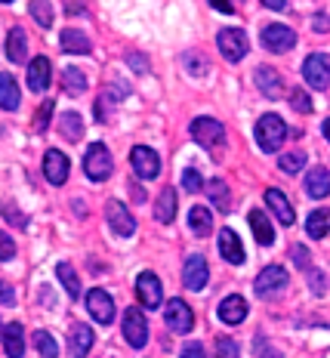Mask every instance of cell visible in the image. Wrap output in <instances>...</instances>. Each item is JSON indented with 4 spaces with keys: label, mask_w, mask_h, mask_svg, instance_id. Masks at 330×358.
Masks as SVG:
<instances>
[{
    "label": "cell",
    "mask_w": 330,
    "mask_h": 358,
    "mask_svg": "<svg viewBox=\"0 0 330 358\" xmlns=\"http://www.w3.org/2000/svg\"><path fill=\"white\" fill-rule=\"evenodd\" d=\"M306 195L309 198H327L330 195V170L312 167L306 173Z\"/></svg>",
    "instance_id": "20"
},
{
    "label": "cell",
    "mask_w": 330,
    "mask_h": 358,
    "mask_svg": "<svg viewBox=\"0 0 330 358\" xmlns=\"http://www.w3.org/2000/svg\"><path fill=\"white\" fill-rule=\"evenodd\" d=\"M34 349H37L41 355H47V358H56V355H59L56 343H52V337H50L47 331H37V334H34Z\"/></svg>",
    "instance_id": "36"
},
{
    "label": "cell",
    "mask_w": 330,
    "mask_h": 358,
    "mask_svg": "<svg viewBox=\"0 0 330 358\" xmlns=\"http://www.w3.org/2000/svg\"><path fill=\"white\" fill-rule=\"evenodd\" d=\"M50 115H52V102H43V106H41V111H37V121H34V127H37V130H47V124H50Z\"/></svg>",
    "instance_id": "44"
},
{
    "label": "cell",
    "mask_w": 330,
    "mask_h": 358,
    "mask_svg": "<svg viewBox=\"0 0 330 358\" xmlns=\"http://www.w3.org/2000/svg\"><path fill=\"white\" fill-rule=\"evenodd\" d=\"M207 195L213 201L216 207H220L222 213L231 210V198H229V185L222 182V179H213V182H207Z\"/></svg>",
    "instance_id": "32"
},
{
    "label": "cell",
    "mask_w": 330,
    "mask_h": 358,
    "mask_svg": "<svg viewBox=\"0 0 330 358\" xmlns=\"http://www.w3.org/2000/svg\"><path fill=\"white\" fill-rule=\"evenodd\" d=\"M0 303H3V306H13V303H16V294H13V287L6 285V281H0Z\"/></svg>",
    "instance_id": "45"
},
{
    "label": "cell",
    "mask_w": 330,
    "mask_h": 358,
    "mask_svg": "<svg viewBox=\"0 0 330 358\" xmlns=\"http://www.w3.org/2000/svg\"><path fill=\"white\" fill-rule=\"evenodd\" d=\"M124 340L130 343L133 349H142L148 343V322L136 306H130V309L124 312Z\"/></svg>",
    "instance_id": "5"
},
{
    "label": "cell",
    "mask_w": 330,
    "mask_h": 358,
    "mask_svg": "<svg viewBox=\"0 0 330 358\" xmlns=\"http://www.w3.org/2000/svg\"><path fill=\"white\" fill-rule=\"evenodd\" d=\"M69 158H65L59 148H50L47 155H43V176L50 179L52 185H62L65 179H69Z\"/></svg>",
    "instance_id": "15"
},
{
    "label": "cell",
    "mask_w": 330,
    "mask_h": 358,
    "mask_svg": "<svg viewBox=\"0 0 330 358\" xmlns=\"http://www.w3.org/2000/svg\"><path fill=\"white\" fill-rule=\"evenodd\" d=\"M173 216H176V189H164L161 195H157V204H155V220L170 226Z\"/></svg>",
    "instance_id": "27"
},
{
    "label": "cell",
    "mask_w": 330,
    "mask_h": 358,
    "mask_svg": "<svg viewBox=\"0 0 330 358\" xmlns=\"http://www.w3.org/2000/svg\"><path fill=\"white\" fill-rule=\"evenodd\" d=\"M303 78L312 90H327L330 87V56L324 53H312L303 62Z\"/></svg>",
    "instance_id": "4"
},
{
    "label": "cell",
    "mask_w": 330,
    "mask_h": 358,
    "mask_svg": "<svg viewBox=\"0 0 330 358\" xmlns=\"http://www.w3.org/2000/svg\"><path fill=\"white\" fill-rule=\"evenodd\" d=\"M127 62H130V65H136V71H139V74H145V71H148L145 56H139V53H130V56H127Z\"/></svg>",
    "instance_id": "46"
},
{
    "label": "cell",
    "mask_w": 330,
    "mask_h": 358,
    "mask_svg": "<svg viewBox=\"0 0 330 358\" xmlns=\"http://www.w3.org/2000/svg\"><path fill=\"white\" fill-rule=\"evenodd\" d=\"M182 355H194V358H201V355H204V346H201V343H189V346H185L182 349Z\"/></svg>",
    "instance_id": "49"
},
{
    "label": "cell",
    "mask_w": 330,
    "mask_h": 358,
    "mask_svg": "<svg viewBox=\"0 0 330 358\" xmlns=\"http://www.w3.org/2000/svg\"><path fill=\"white\" fill-rule=\"evenodd\" d=\"M31 16L41 28H50L52 25V6L50 0H31Z\"/></svg>",
    "instance_id": "35"
},
{
    "label": "cell",
    "mask_w": 330,
    "mask_h": 358,
    "mask_svg": "<svg viewBox=\"0 0 330 358\" xmlns=\"http://www.w3.org/2000/svg\"><path fill=\"white\" fill-rule=\"evenodd\" d=\"M321 133H324V136H327V143H330V117H327L324 124H321Z\"/></svg>",
    "instance_id": "53"
},
{
    "label": "cell",
    "mask_w": 330,
    "mask_h": 358,
    "mask_svg": "<svg viewBox=\"0 0 330 358\" xmlns=\"http://www.w3.org/2000/svg\"><path fill=\"white\" fill-rule=\"evenodd\" d=\"M287 268L284 266H266L262 272L257 275V294L259 296H272V294H278V290H284L287 287Z\"/></svg>",
    "instance_id": "10"
},
{
    "label": "cell",
    "mask_w": 330,
    "mask_h": 358,
    "mask_svg": "<svg viewBox=\"0 0 330 358\" xmlns=\"http://www.w3.org/2000/svg\"><path fill=\"white\" fill-rule=\"evenodd\" d=\"M164 322H167V327L173 334H189L194 327V315L189 309V303L182 300H170L167 303V312H164Z\"/></svg>",
    "instance_id": "11"
},
{
    "label": "cell",
    "mask_w": 330,
    "mask_h": 358,
    "mask_svg": "<svg viewBox=\"0 0 330 358\" xmlns=\"http://www.w3.org/2000/svg\"><path fill=\"white\" fill-rule=\"evenodd\" d=\"M0 3H13V0H0Z\"/></svg>",
    "instance_id": "54"
},
{
    "label": "cell",
    "mask_w": 330,
    "mask_h": 358,
    "mask_svg": "<svg viewBox=\"0 0 330 358\" xmlns=\"http://www.w3.org/2000/svg\"><path fill=\"white\" fill-rule=\"evenodd\" d=\"M266 204H268V210H272L275 216L281 220V226H294V207H290V201L284 198V192H278V189H268L266 192Z\"/></svg>",
    "instance_id": "19"
},
{
    "label": "cell",
    "mask_w": 330,
    "mask_h": 358,
    "mask_svg": "<svg viewBox=\"0 0 330 358\" xmlns=\"http://www.w3.org/2000/svg\"><path fill=\"white\" fill-rule=\"evenodd\" d=\"M3 346H6V355H10V358H22V355H25V331H22L19 322H13V324L3 327Z\"/></svg>",
    "instance_id": "23"
},
{
    "label": "cell",
    "mask_w": 330,
    "mask_h": 358,
    "mask_svg": "<svg viewBox=\"0 0 330 358\" xmlns=\"http://www.w3.org/2000/svg\"><path fill=\"white\" fill-rule=\"evenodd\" d=\"M216 43H220V53L229 59V62H241L247 56V50H250V43H247V34L241 28H222L220 34H216Z\"/></svg>",
    "instance_id": "3"
},
{
    "label": "cell",
    "mask_w": 330,
    "mask_h": 358,
    "mask_svg": "<svg viewBox=\"0 0 330 358\" xmlns=\"http://www.w3.org/2000/svg\"><path fill=\"white\" fill-rule=\"evenodd\" d=\"M189 229L198 238L210 235V229H213V216H210L207 207H192V210H189Z\"/></svg>",
    "instance_id": "29"
},
{
    "label": "cell",
    "mask_w": 330,
    "mask_h": 358,
    "mask_svg": "<svg viewBox=\"0 0 330 358\" xmlns=\"http://www.w3.org/2000/svg\"><path fill=\"white\" fill-rule=\"evenodd\" d=\"M62 87L69 96H84L87 93V78L80 69H65L62 71Z\"/></svg>",
    "instance_id": "31"
},
{
    "label": "cell",
    "mask_w": 330,
    "mask_h": 358,
    "mask_svg": "<svg viewBox=\"0 0 330 358\" xmlns=\"http://www.w3.org/2000/svg\"><path fill=\"white\" fill-rule=\"evenodd\" d=\"M306 272H309V278H312V287H315V294H324V278H321V272L318 268H306Z\"/></svg>",
    "instance_id": "47"
},
{
    "label": "cell",
    "mask_w": 330,
    "mask_h": 358,
    "mask_svg": "<svg viewBox=\"0 0 330 358\" xmlns=\"http://www.w3.org/2000/svg\"><path fill=\"white\" fill-rule=\"evenodd\" d=\"M262 3H266L268 10H284V6H287V0H262Z\"/></svg>",
    "instance_id": "52"
},
{
    "label": "cell",
    "mask_w": 330,
    "mask_h": 358,
    "mask_svg": "<svg viewBox=\"0 0 330 358\" xmlns=\"http://www.w3.org/2000/svg\"><path fill=\"white\" fill-rule=\"evenodd\" d=\"M105 220L115 229V235H121V238H130L136 232V220H133L130 210H127L121 201H108V204H105Z\"/></svg>",
    "instance_id": "9"
},
{
    "label": "cell",
    "mask_w": 330,
    "mask_h": 358,
    "mask_svg": "<svg viewBox=\"0 0 330 358\" xmlns=\"http://www.w3.org/2000/svg\"><path fill=\"white\" fill-rule=\"evenodd\" d=\"M278 167L284 173H299V167H306V155L303 152H290V155H281Z\"/></svg>",
    "instance_id": "37"
},
{
    "label": "cell",
    "mask_w": 330,
    "mask_h": 358,
    "mask_svg": "<svg viewBox=\"0 0 330 358\" xmlns=\"http://www.w3.org/2000/svg\"><path fill=\"white\" fill-rule=\"evenodd\" d=\"M216 355L235 358V355H241V349H238V343H235V340H229V337H220V343H216Z\"/></svg>",
    "instance_id": "40"
},
{
    "label": "cell",
    "mask_w": 330,
    "mask_h": 358,
    "mask_svg": "<svg viewBox=\"0 0 330 358\" xmlns=\"http://www.w3.org/2000/svg\"><path fill=\"white\" fill-rule=\"evenodd\" d=\"M0 210H3V213H6V220H10L13 226H19V229L28 222L25 216H22V210H16V207H13V204H3V207H0Z\"/></svg>",
    "instance_id": "43"
},
{
    "label": "cell",
    "mask_w": 330,
    "mask_h": 358,
    "mask_svg": "<svg viewBox=\"0 0 330 358\" xmlns=\"http://www.w3.org/2000/svg\"><path fill=\"white\" fill-rule=\"evenodd\" d=\"M136 294H139V303L145 306V309H157L164 300V287L161 281H157L155 272H142L136 278Z\"/></svg>",
    "instance_id": "13"
},
{
    "label": "cell",
    "mask_w": 330,
    "mask_h": 358,
    "mask_svg": "<svg viewBox=\"0 0 330 358\" xmlns=\"http://www.w3.org/2000/svg\"><path fill=\"white\" fill-rule=\"evenodd\" d=\"M290 102H294V108L303 111V115H309V111H312V99H309V93H306V90H290Z\"/></svg>",
    "instance_id": "39"
},
{
    "label": "cell",
    "mask_w": 330,
    "mask_h": 358,
    "mask_svg": "<svg viewBox=\"0 0 330 358\" xmlns=\"http://www.w3.org/2000/svg\"><path fill=\"white\" fill-rule=\"evenodd\" d=\"M207 278H210V266H207V259L201 257V253H194V257L185 259V268H182V285L185 287L201 290L207 285Z\"/></svg>",
    "instance_id": "14"
},
{
    "label": "cell",
    "mask_w": 330,
    "mask_h": 358,
    "mask_svg": "<svg viewBox=\"0 0 330 358\" xmlns=\"http://www.w3.org/2000/svg\"><path fill=\"white\" fill-rule=\"evenodd\" d=\"M315 31H330V19L324 16V13H318V16H315Z\"/></svg>",
    "instance_id": "51"
},
{
    "label": "cell",
    "mask_w": 330,
    "mask_h": 358,
    "mask_svg": "<svg viewBox=\"0 0 330 358\" xmlns=\"http://www.w3.org/2000/svg\"><path fill=\"white\" fill-rule=\"evenodd\" d=\"M220 318L226 324H241L247 318V300H244V296H238V294L226 296V300L220 303Z\"/></svg>",
    "instance_id": "21"
},
{
    "label": "cell",
    "mask_w": 330,
    "mask_h": 358,
    "mask_svg": "<svg viewBox=\"0 0 330 358\" xmlns=\"http://www.w3.org/2000/svg\"><path fill=\"white\" fill-rule=\"evenodd\" d=\"M192 136H194V143L198 145L213 148V145H220L222 139H226V127L216 121V117H194L192 121Z\"/></svg>",
    "instance_id": "6"
},
{
    "label": "cell",
    "mask_w": 330,
    "mask_h": 358,
    "mask_svg": "<svg viewBox=\"0 0 330 358\" xmlns=\"http://www.w3.org/2000/svg\"><path fill=\"white\" fill-rule=\"evenodd\" d=\"M59 41H62V50H65V53L87 56L89 50H93V43H89V37H87L84 31H74V28H65Z\"/></svg>",
    "instance_id": "24"
},
{
    "label": "cell",
    "mask_w": 330,
    "mask_h": 358,
    "mask_svg": "<svg viewBox=\"0 0 330 358\" xmlns=\"http://www.w3.org/2000/svg\"><path fill=\"white\" fill-rule=\"evenodd\" d=\"M62 133L69 139H80V136H84V121H80L78 111H69V115H62Z\"/></svg>",
    "instance_id": "34"
},
{
    "label": "cell",
    "mask_w": 330,
    "mask_h": 358,
    "mask_svg": "<svg viewBox=\"0 0 330 358\" xmlns=\"http://www.w3.org/2000/svg\"><path fill=\"white\" fill-rule=\"evenodd\" d=\"M306 232H309V238H324L330 232V210H312L309 220H306Z\"/></svg>",
    "instance_id": "30"
},
{
    "label": "cell",
    "mask_w": 330,
    "mask_h": 358,
    "mask_svg": "<svg viewBox=\"0 0 330 358\" xmlns=\"http://www.w3.org/2000/svg\"><path fill=\"white\" fill-rule=\"evenodd\" d=\"M52 65H50V59L47 56H37L31 59V65H28V87L34 90V93H47V87H50V78H52Z\"/></svg>",
    "instance_id": "16"
},
{
    "label": "cell",
    "mask_w": 330,
    "mask_h": 358,
    "mask_svg": "<svg viewBox=\"0 0 330 358\" xmlns=\"http://www.w3.org/2000/svg\"><path fill=\"white\" fill-rule=\"evenodd\" d=\"M262 47L268 53H290L296 47V34L287 25H266L262 28Z\"/></svg>",
    "instance_id": "7"
},
{
    "label": "cell",
    "mask_w": 330,
    "mask_h": 358,
    "mask_svg": "<svg viewBox=\"0 0 330 358\" xmlns=\"http://www.w3.org/2000/svg\"><path fill=\"white\" fill-rule=\"evenodd\" d=\"M6 56H10V62H25L28 59V37L22 28H10V37H6Z\"/></svg>",
    "instance_id": "25"
},
{
    "label": "cell",
    "mask_w": 330,
    "mask_h": 358,
    "mask_svg": "<svg viewBox=\"0 0 330 358\" xmlns=\"http://www.w3.org/2000/svg\"><path fill=\"white\" fill-rule=\"evenodd\" d=\"M56 275H59V281H62V287L69 290V296L71 300H78L80 296V281H78V272L69 266V263H59L56 266Z\"/></svg>",
    "instance_id": "33"
},
{
    "label": "cell",
    "mask_w": 330,
    "mask_h": 358,
    "mask_svg": "<svg viewBox=\"0 0 330 358\" xmlns=\"http://www.w3.org/2000/svg\"><path fill=\"white\" fill-rule=\"evenodd\" d=\"M93 327H87V324H74L71 327V343H69V349H71V355H87L89 349H93Z\"/></svg>",
    "instance_id": "28"
},
{
    "label": "cell",
    "mask_w": 330,
    "mask_h": 358,
    "mask_svg": "<svg viewBox=\"0 0 330 358\" xmlns=\"http://www.w3.org/2000/svg\"><path fill=\"white\" fill-rule=\"evenodd\" d=\"M250 229H253V235H257V241L262 244V248L275 244V229H272V222H268V216L262 210H250Z\"/></svg>",
    "instance_id": "26"
},
{
    "label": "cell",
    "mask_w": 330,
    "mask_h": 358,
    "mask_svg": "<svg viewBox=\"0 0 330 358\" xmlns=\"http://www.w3.org/2000/svg\"><path fill=\"white\" fill-rule=\"evenodd\" d=\"M84 170H87V176L93 179V182H105V179L111 176V170H115V161H111L108 148H105L102 143H93V145L87 148Z\"/></svg>",
    "instance_id": "2"
},
{
    "label": "cell",
    "mask_w": 330,
    "mask_h": 358,
    "mask_svg": "<svg viewBox=\"0 0 330 358\" xmlns=\"http://www.w3.org/2000/svg\"><path fill=\"white\" fill-rule=\"evenodd\" d=\"M294 259L299 263V268H303V272L309 268V250H306V248H294Z\"/></svg>",
    "instance_id": "48"
},
{
    "label": "cell",
    "mask_w": 330,
    "mask_h": 358,
    "mask_svg": "<svg viewBox=\"0 0 330 358\" xmlns=\"http://www.w3.org/2000/svg\"><path fill=\"white\" fill-rule=\"evenodd\" d=\"M284 139H287V124L278 115H262L257 121V143L262 152H278Z\"/></svg>",
    "instance_id": "1"
},
{
    "label": "cell",
    "mask_w": 330,
    "mask_h": 358,
    "mask_svg": "<svg viewBox=\"0 0 330 358\" xmlns=\"http://www.w3.org/2000/svg\"><path fill=\"white\" fill-rule=\"evenodd\" d=\"M130 164H133V170H136V176L139 179H155L157 173H161V158H157V152L155 148H148V145H136L130 152Z\"/></svg>",
    "instance_id": "8"
},
{
    "label": "cell",
    "mask_w": 330,
    "mask_h": 358,
    "mask_svg": "<svg viewBox=\"0 0 330 358\" xmlns=\"http://www.w3.org/2000/svg\"><path fill=\"white\" fill-rule=\"evenodd\" d=\"M16 257V241L6 232H0V259H13Z\"/></svg>",
    "instance_id": "41"
},
{
    "label": "cell",
    "mask_w": 330,
    "mask_h": 358,
    "mask_svg": "<svg viewBox=\"0 0 330 358\" xmlns=\"http://www.w3.org/2000/svg\"><path fill=\"white\" fill-rule=\"evenodd\" d=\"M257 87L268 96V99H281V96H284L281 74L275 71V69H268V65H259V69H257Z\"/></svg>",
    "instance_id": "17"
},
{
    "label": "cell",
    "mask_w": 330,
    "mask_h": 358,
    "mask_svg": "<svg viewBox=\"0 0 330 358\" xmlns=\"http://www.w3.org/2000/svg\"><path fill=\"white\" fill-rule=\"evenodd\" d=\"M210 6H216L220 13H235V6H231V0H207Z\"/></svg>",
    "instance_id": "50"
},
{
    "label": "cell",
    "mask_w": 330,
    "mask_h": 358,
    "mask_svg": "<svg viewBox=\"0 0 330 358\" xmlns=\"http://www.w3.org/2000/svg\"><path fill=\"white\" fill-rule=\"evenodd\" d=\"M87 309H89V315H93L99 324H111V322H115V300L108 296V290H99V287L89 290V294H87Z\"/></svg>",
    "instance_id": "12"
},
{
    "label": "cell",
    "mask_w": 330,
    "mask_h": 358,
    "mask_svg": "<svg viewBox=\"0 0 330 358\" xmlns=\"http://www.w3.org/2000/svg\"><path fill=\"white\" fill-rule=\"evenodd\" d=\"M185 65H189V71H192V74H204V71L210 69V65L204 62V59H201V56H194V53H185Z\"/></svg>",
    "instance_id": "42"
},
{
    "label": "cell",
    "mask_w": 330,
    "mask_h": 358,
    "mask_svg": "<svg viewBox=\"0 0 330 358\" xmlns=\"http://www.w3.org/2000/svg\"><path fill=\"white\" fill-rule=\"evenodd\" d=\"M182 189L185 192H201V189H204V179H201V173L194 167H189L182 173Z\"/></svg>",
    "instance_id": "38"
},
{
    "label": "cell",
    "mask_w": 330,
    "mask_h": 358,
    "mask_svg": "<svg viewBox=\"0 0 330 358\" xmlns=\"http://www.w3.org/2000/svg\"><path fill=\"white\" fill-rule=\"evenodd\" d=\"M220 253L222 259L231 266H241L244 263V248H241V238H238L231 229H222L220 232Z\"/></svg>",
    "instance_id": "18"
},
{
    "label": "cell",
    "mask_w": 330,
    "mask_h": 358,
    "mask_svg": "<svg viewBox=\"0 0 330 358\" xmlns=\"http://www.w3.org/2000/svg\"><path fill=\"white\" fill-rule=\"evenodd\" d=\"M22 102V93H19V84L13 80V74L0 71V108L6 111H16Z\"/></svg>",
    "instance_id": "22"
}]
</instances>
